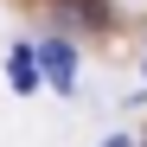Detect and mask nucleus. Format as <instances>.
<instances>
[{"mask_svg": "<svg viewBox=\"0 0 147 147\" xmlns=\"http://www.w3.org/2000/svg\"><path fill=\"white\" fill-rule=\"evenodd\" d=\"M102 147H128V134H121V141H102Z\"/></svg>", "mask_w": 147, "mask_h": 147, "instance_id": "nucleus-3", "label": "nucleus"}, {"mask_svg": "<svg viewBox=\"0 0 147 147\" xmlns=\"http://www.w3.org/2000/svg\"><path fill=\"white\" fill-rule=\"evenodd\" d=\"M38 70H45V83H51V96L77 90V51H70V38H45L38 45Z\"/></svg>", "mask_w": 147, "mask_h": 147, "instance_id": "nucleus-1", "label": "nucleus"}, {"mask_svg": "<svg viewBox=\"0 0 147 147\" xmlns=\"http://www.w3.org/2000/svg\"><path fill=\"white\" fill-rule=\"evenodd\" d=\"M7 70H13V90H19V96H32V90L45 83V70H38V51H32V45H19Z\"/></svg>", "mask_w": 147, "mask_h": 147, "instance_id": "nucleus-2", "label": "nucleus"}]
</instances>
